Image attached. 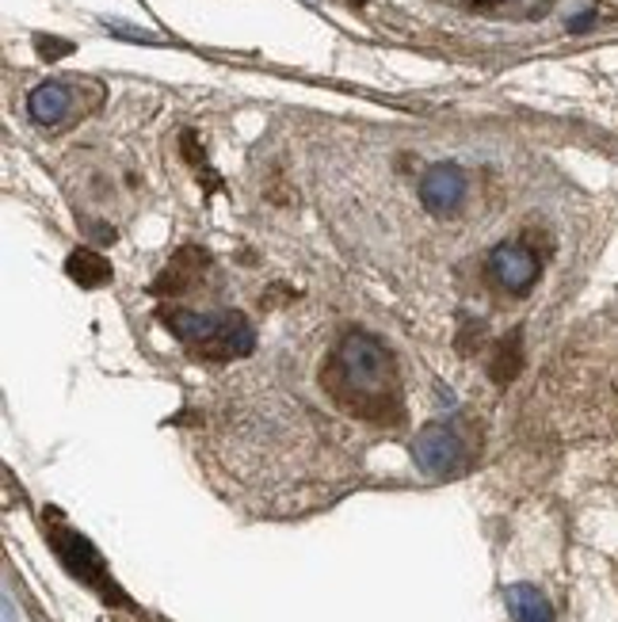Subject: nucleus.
<instances>
[{
	"instance_id": "39448f33",
	"label": "nucleus",
	"mask_w": 618,
	"mask_h": 622,
	"mask_svg": "<svg viewBox=\"0 0 618 622\" xmlns=\"http://www.w3.org/2000/svg\"><path fill=\"white\" fill-rule=\"evenodd\" d=\"M412 459L432 478H451L466 462V443H462V436L451 425H428L412 439Z\"/></svg>"
},
{
	"instance_id": "7ed1b4c3",
	"label": "nucleus",
	"mask_w": 618,
	"mask_h": 622,
	"mask_svg": "<svg viewBox=\"0 0 618 622\" xmlns=\"http://www.w3.org/2000/svg\"><path fill=\"white\" fill-rule=\"evenodd\" d=\"M47 534H50V547L58 550L62 565L76 577V581H84L89 589L103 592V595H107V603H123V592H119L115 581H111V573H107V565H103L100 550L92 547L84 534L69 531V527H62L58 520L47 527Z\"/></svg>"
},
{
	"instance_id": "9b49d317",
	"label": "nucleus",
	"mask_w": 618,
	"mask_h": 622,
	"mask_svg": "<svg viewBox=\"0 0 618 622\" xmlns=\"http://www.w3.org/2000/svg\"><path fill=\"white\" fill-rule=\"evenodd\" d=\"M523 370V336L512 333L508 340L496 344L493 359H488V375H493V383L508 386L515 375Z\"/></svg>"
},
{
	"instance_id": "f03ea898",
	"label": "nucleus",
	"mask_w": 618,
	"mask_h": 622,
	"mask_svg": "<svg viewBox=\"0 0 618 622\" xmlns=\"http://www.w3.org/2000/svg\"><path fill=\"white\" fill-rule=\"evenodd\" d=\"M161 322L192 356L199 359H240L256 348V328L245 314L222 309V314H199V309H165Z\"/></svg>"
},
{
	"instance_id": "0eeeda50",
	"label": "nucleus",
	"mask_w": 618,
	"mask_h": 622,
	"mask_svg": "<svg viewBox=\"0 0 618 622\" xmlns=\"http://www.w3.org/2000/svg\"><path fill=\"white\" fill-rule=\"evenodd\" d=\"M203 272H206V253L199 245L176 248V256L165 264V272L153 279V295H161V298L184 295V290H192L195 283L203 279Z\"/></svg>"
},
{
	"instance_id": "20e7f679",
	"label": "nucleus",
	"mask_w": 618,
	"mask_h": 622,
	"mask_svg": "<svg viewBox=\"0 0 618 622\" xmlns=\"http://www.w3.org/2000/svg\"><path fill=\"white\" fill-rule=\"evenodd\" d=\"M543 275V253L531 237H515L493 248L488 256V279L504 290V295H527Z\"/></svg>"
},
{
	"instance_id": "f257e3e1",
	"label": "nucleus",
	"mask_w": 618,
	"mask_h": 622,
	"mask_svg": "<svg viewBox=\"0 0 618 622\" xmlns=\"http://www.w3.org/2000/svg\"><path fill=\"white\" fill-rule=\"evenodd\" d=\"M321 383L340 409L371 425H398L405 412L398 363L367 328H351L321 367Z\"/></svg>"
},
{
	"instance_id": "1a4fd4ad",
	"label": "nucleus",
	"mask_w": 618,
	"mask_h": 622,
	"mask_svg": "<svg viewBox=\"0 0 618 622\" xmlns=\"http://www.w3.org/2000/svg\"><path fill=\"white\" fill-rule=\"evenodd\" d=\"M65 272H69V279L81 283L84 290H96L103 283H111V264L103 261L100 253H92V248H76V253L69 256Z\"/></svg>"
},
{
	"instance_id": "6e6552de",
	"label": "nucleus",
	"mask_w": 618,
	"mask_h": 622,
	"mask_svg": "<svg viewBox=\"0 0 618 622\" xmlns=\"http://www.w3.org/2000/svg\"><path fill=\"white\" fill-rule=\"evenodd\" d=\"M28 115L39 126H62L73 115V89L62 81H47L28 96Z\"/></svg>"
},
{
	"instance_id": "f8f14e48",
	"label": "nucleus",
	"mask_w": 618,
	"mask_h": 622,
	"mask_svg": "<svg viewBox=\"0 0 618 622\" xmlns=\"http://www.w3.org/2000/svg\"><path fill=\"white\" fill-rule=\"evenodd\" d=\"M39 47H42V58H62V54H69V42H47V39H39Z\"/></svg>"
},
{
	"instance_id": "423d86ee",
	"label": "nucleus",
	"mask_w": 618,
	"mask_h": 622,
	"mask_svg": "<svg viewBox=\"0 0 618 622\" xmlns=\"http://www.w3.org/2000/svg\"><path fill=\"white\" fill-rule=\"evenodd\" d=\"M466 198V172L459 164H432L420 176V203L432 214H454Z\"/></svg>"
},
{
	"instance_id": "9d476101",
	"label": "nucleus",
	"mask_w": 618,
	"mask_h": 622,
	"mask_svg": "<svg viewBox=\"0 0 618 622\" xmlns=\"http://www.w3.org/2000/svg\"><path fill=\"white\" fill-rule=\"evenodd\" d=\"M508 608L515 622H554V611H549L546 595L538 589H531V584H512Z\"/></svg>"
}]
</instances>
